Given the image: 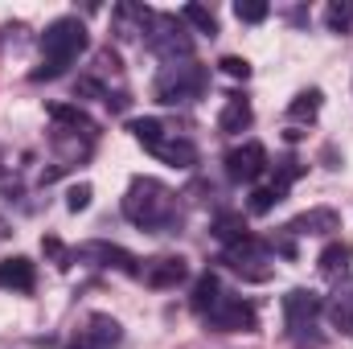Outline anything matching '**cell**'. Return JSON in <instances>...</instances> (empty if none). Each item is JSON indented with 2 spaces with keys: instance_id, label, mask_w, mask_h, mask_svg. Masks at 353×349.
<instances>
[{
  "instance_id": "obj_1",
  "label": "cell",
  "mask_w": 353,
  "mask_h": 349,
  "mask_svg": "<svg viewBox=\"0 0 353 349\" xmlns=\"http://www.w3.org/2000/svg\"><path fill=\"white\" fill-rule=\"evenodd\" d=\"M123 218L140 230H173L176 226V193L157 177H136L123 193Z\"/></svg>"
},
{
  "instance_id": "obj_2",
  "label": "cell",
  "mask_w": 353,
  "mask_h": 349,
  "mask_svg": "<svg viewBox=\"0 0 353 349\" xmlns=\"http://www.w3.org/2000/svg\"><path fill=\"white\" fill-rule=\"evenodd\" d=\"M87 50V25L79 17H58L46 33H41V70H33V79H58L66 74L70 62H79V54Z\"/></svg>"
},
{
  "instance_id": "obj_3",
  "label": "cell",
  "mask_w": 353,
  "mask_h": 349,
  "mask_svg": "<svg viewBox=\"0 0 353 349\" xmlns=\"http://www.w3.org/2000/svg\"><path fill=\"white\" fill-rule=\"evenodd\" d=\"M144 46H148L165 66H176V62H189V58H193V37L185 33V21L173 17V12H157V17H152Z\"/></svg>"
},
{
  "instance_id": "obj_4",
  "label": "cell",
  "mask_w": 353,
  "mask_h": 349,
  "mask_svg": "<svg viewBox=\"0 0 353 349\" xmlns=\"http://www.w3.org/2000/svg\"><path fill=\"white\" fill-rule=\"evenodd\" d=\"M205 87H210V74H205L197 62H176V66H165V74L152 83V94H157V103L176 107V103L201 99Z\"/></svg>"
},
{
  "instance_id": "obj_5",
  "label": "cell",
  "mask_w": 353,
  "mask_h": 349,
  "mask_svg": "<svg viewBox=\"0 0 353 349\" xmlns=\"http://www.w3.org/2000/svg\"><path fill=\"white\" fill-rule=\"evenodd\" d=\"M222 263H226L234 275H243L247 283H263V279H271V247L259 243L255 235L230 243V247L222 251Z\"/></svg>"
},
{
  "instance_id": "obj_6",
  "label": "cell",
  "mask_w": 353,
  "mask_h": 349,
  "mask_svg": "<svg viewBox=\"0 0 353 349\" xmlns=\"http://www.w3.org/2000/svg\"><path fill=\"white\" fill-rule=\"evenodd\" d=\"M321 312H325V300H321L312 288H292V292L283 296V321H288V333H292V337L312 333L316 321H321Z\"/></svg>"
},
{
  "instance_id": "obj_7",
  "label": "cell",
  "mask_w": 353,
  "mask_h": 349,
  "mask_svg": "<svg viewBox=\"0 0 353 349\" xmlns=\"http://www.w3.org/2000/svg\"><path fill=\"white\" fill-rule=\"evenodd\" d=\"M205 325L218 329V333H251V329L259 325V317H255V308H251L247 300L222 296V300L205 312Z\"/></svg>"
},
{
  "instance_id": "obj_8",
  "label": "cell",
  "mask_w": 353,
  "mask_h": 349,
  "mask_svg": "<svg viewBox=\"0 0 353 349\" xmlns=\"http://www.w3.org/2000/svg\"><path fill=\"white\" fill-rule=\"evenodd\" d=\"M263 169H267V148L259 140H247V144H239V148L226 152V177H230V181L251 185V181L263 177Z\"/></svg>"
},
{
  "instance_id": "obj_9",
  "label": "cell",
  "mask_w": 353,
  "mask_h": 349,
  "mask_svg": "<svg viewBox=\"0 0 353 349\" xmlns=\"http://www.w3.org/2000/svg\"><path fill=\"white\" fill-rule=\"evenodd\" d=\"M119 337H123L119 321L107 317V312H94V317H87V325L74 333V341H70L66 349H115Z\"/></svg>"
},
{
  "instance_id": "obj_10",
  "label": "cell",
  "mask_w": 353,
  "mask_h": 349,
  "mask_svg": "<svg viewBox=\"0 0 353 349\" xmlns=\"http://www.w3.org/2000/svg\"><path fill=\"white\" fill-rule=\"evenodd\" d=\"M74 259L94 263V267H115V271H123V275H140V271H144L132 251H123V247H115V243H83V247L74 251Z\"/></svg>"
},
{
  "instance_id": "obj_11",
  "label": "cell",
  "mask_w": 353,
  "mask_h": 349,
  "mask_svg": "<svg viewBox=\"0 0 353 349\" xmlns=\"http://www.w3.org/2000/svg\"><path fill=\"white\" fill-rule=\"evenodd\" d=\"M152 8H144V4H115V12H111V29H115V37L119 41H136L140 33L148 37V25H152Z\"/></svg>"
},
{
  "instance_id": "obj_12",
  "label": "cell",
  "mask_w": 353,
  "mask_h": 349,
  "mask_svg": "<svg viewBox=\"0 0 353 349\" xmlns=\"http://www.w3.org/2000/svg\"><path fill=\"white\" fill-rule=\"evenodd\" d=\"M288 235H312V239H325V235H333V230H341V214L337 210H329V206H316V210H304L300 218H292L288 226H283Z\"/></svg>"
},
{
  "instance_id": "obj_13",
  "label": "cell",
  "mask_w": 353,
  "mask_h": 349,
  "mask_svg": "<svg viewBox=\"0 0 353 349\" xmlns=\"http://www.w3.org/2000/svg\"><path fill=\"white\" fill-rule=\"evenodd\" d=\"M189 275V267L181 255H165V259H152L144 271H140V279L148 283V288H176L181 279Z\"/></svg>"
},
{
  "instance_id": "obj_14",
  "label": "cell",
  "mask_w": 353,
  "mask_h": 349,
  "mask_svg": "<svg viewBox=\"0 0 353 349\" xmlns=\"http://www.w3.org/2000/svg\"><path fill=\"white\" fill-rule=\"evenodd\" d=\"M0 288L4 292H33L37 288V267L25 259V255L4 259L0 263Z\"/></svg>"
},
{
  "instance_id": "obj_15",
  "label": "cell",
  "mask_w": 353,
  "mask_h": 349,
  "mask_svg": "<svg viewBox=\"0 0 353 349\" xmlns=\"http://www.w3.org/2000/svg\"><path fill=\"white\" fill-rule=\"evenodd\" d=\"M148 152H152V157H161V161H165V165H173V169H193V165H197V148H193L189 140H181V136H169V132H165Z\"/></svg>"
},
{
  "instance_id": "obj_16",
  "label": "cell",
  "mask_w": 353,
  "mask_h": 349,
  "mask_svg": "<svg viewBox=\"0 0 353 349\" xmlns=\"http://www.w3.org/2000/svg\"><path fill=\"white\" fill-rule=\"evenodd\" d=\"M251 119H255L251 103H247L243 94H226V103H222V115H218V132H226V136H239V132H247V128H251Z\"/></svg>"
},
{
  "instance_id": "obj_17",
  "label": "cell",
  "mask_w": 353,
  "mask_h": 349,
  "mask_svg": "<svg viewBox=\"0 0 353 349\" xmlns=\"http://www.w3.org/2000/svg\"><path fill=\"white\" fill-rule=\"evenodd\" d=\"M325 312L333 317V325H337L341 333H350V337H353V275H345V279L337 283V292L329 296Z\"/></svg>"
},
{
  "instance_id": "obj_18",
  "label": "cell",
  "mask_w": 353,
  "mask_h": 349,
  "mask_svg": "<svg viewBox=\"0 0 353 349\" xmlns=\"http://www.w3.org/2000/svg\"><path fill=\"white\" fill-rule=\"evenodd\" d=\"M350 259H353L350 243H329V247L316 255V271H321L325 279H345V275H350Z\"/></svg>"
},
{
  "instance_id": "obj_19",
  "label": "cell",
  "mask_w": 353,
  "mask_h": 349,
  "mask_svg": "<svg viewBox=\"0 0 353 349\" xmlns=\"http://www.w3.org/2000/svg\"><path fill=\"white\" fill-rule=\"evenodd\" d=\"M50 119H54L58 128H66V132H79V136L94 140V119H90L83 107H70V103H50Z\"/></svg>"
},
{
  "instance_id": "obj_20",
  "label": "cell",
  "mask_w": 353,
  "mask_h": 349,
  "mask_svg": "<svg viewBox=\"0 0 353 349\" xmlns=\"http://www.w3.org/2000/svg\"><path fill=\"white\" fill-rule=\"evenodd\" d=\"M218 300H222V283H218V275H214V271H205V275L193 283V300H189V304H193V312H197V317H205Z\"/></svg>"
},
{
  "instance_id": "obj_21",
  "label": "cell",
  "mask_w": 353,
  "mask_h": 349,
  "mask_svg": "<svg viewBox=\"0 0 353 349\" xmlns=\"http://www.w3.org/2000/svg\"><path fill=\"white\" fill-rule=\"evenodd\" d=\"M321 99H325V94H321L316 87H312V90H300V94L292 99L288 115H292V119H308V123H312V119L321 115Z\"/></svg>"
},
{
  "instance_id": "obj_22",
  "label": "cell",
  "mask_w": 353,
  "mask_h": 349,
  "mask_svg": "<svg viewBox=\"0 0 353 349\" xmlns=\"http://www.w3.org/2000/svg\"><path fill=\"white\" fill-rule=\"evenodd\" d=\"M181 21H185V25H193L197 33H210V37L218 33V17H214L205 4H185V8H181Z\"/></svg>"
},
{
  "instance_id": "obj_23",
  "label": "cell",
  "mask_w": 353,
  "mask_h": 349,
  "mask_svg": "<svg viewBox=\"0 0 353 349\" xmlns=\"http://www.w3.org/2000/svg\"><path fill=\"white\" fill-rule=\"evenodd\" d=\"M214 235H218L226 247H230V243H239V239H247V222H243V214H218Z\"/></svg>"
},
{
  "instance_id": "obj_24",
  "label": "cell",
  "mask_w": 353,
  "mask_h": 349,
  "mask_svg": "<svg viewBox=\"0 0 353 349\" xmlns=\"http://www.w3.org/2000/svg\"><path fill=\"white\" fill-rule=\"evenodd\" d=\"M325 25H329L333 33H350L353 29V0H333V4L325 8Z\"/></svg>"
},
{
  "instance_id": "obj_25",
  "label": "cell",
  "mask_w": 353,
  "mask_h": 349,
  "mask_svg": "<svg viewBox=\"0 0 353 349\" xmlns=\"http://www.w3.org/2000/svg\"><path fill=\"white\" fill-rule=\"evenodd\" d=\"M279 201H283V189H275V185H259V189L251 193L247 210H251V214H271Z\"/></svg>"
},
{
  "instance_id": "obj_26",
  "label": "cell",
  "mask_w": 353,
  "mask_h": 349,
  "mask_svg": "<svg viewBox=\"0 0 353 349\" xmlns=\"http://www.w3.org/2000/svg\"><path fill=\"white\" fill-rule=\"evenodd\" d=\"M128 132H132L144 148H152V144L165 136V123H161V119H132V123H128Z\"/></svg>"
},
{
  "instance_id": "obj_27",
  "label": "cell",
  "mask_w": 353,
  "mask_h": 349,
  "mask_svg": "<svg viewBox=\"0 0 353 349\" xmlns=\"http://www.w3.org/2000/svg\"><path fill=\"white\" fill-rule=\"evenodd\" d=\"M267 12H271V8H267L263 0H239V4H234V17H239L243 25H259V21H267Z\"/></svg>"
},
{
  "instance_id": "obj_28",
  "label": "cell",
  "mask_w": 353,
  "mask_h": 349,
  "mask_svg": "<svg viewBox=\"0 0 353 349\" xmlns=\"http://www.w3.org/2000/svg\"><path fill=\"white\" fill-rule=\"evenodd\" d=\"M41 251L54 259V267H62V271H66V267H70V259H74V255L62 247V239H54V235H46V239H41Z\"/></svg>"
},
{
  "instance_id": "obj_29",
  "label": "cell",
  "mask_w": 353,
  "mask_h": 349,
  "mask_svg": "<svg viewBox=\"0 0 353 349\" xmlns=\"http://www.w3.org/2000/svg\"><path fill=\"white\" fill-rule=\"evenodd\" d=\"M90 197H94V189H90L87 181H83V185H70V193H66V206H70L74 214H83V210L90 206Z\"/></svg>"
},
{
  "instance_id": "obj_30",
  "label": "cell",
  "mask_w": 353,
  "mask_h": 349,
  "mask_svg": "<svg viewBox=\"0 0 353 349\" xmlns=\"http://www.w3.org/2000/svg\"><path fill=\"white\" fill-rule=\"evenodd\" d=\"M218 66H222V74H230V79H243V83L251 79V62H247V58H234V54H226Z\"/></svg>"
},
{
  "instance_id": "obj_31",
  "label": "cell",
  "mask_w": 353,
  "mask_h": 349,
  "mask_svg": "<svg viewBox=\"0 0 353 349\" xmlns=\"http://www.w3.org/2000/svg\"><path fill=\"white\" fill-rule=\"evenodd\" d=\"M4 239H8V222L0 218V243H4Z\"/></svg>"
},
{
  "instance_id": "obj_32",
  "label": "cell",
  "mask_w": 353,
  "mask_h": 349,
  "mask_svg": "<svg viewBox=\"0 0 353 349\" xmlns=\"http://www.w3.org/2000/svg\"><path fill=\"white\" fill-rule=\"evenodd\" d=\"M0 173H4V161H0Z\"/></svg>"
}]
</instances>
